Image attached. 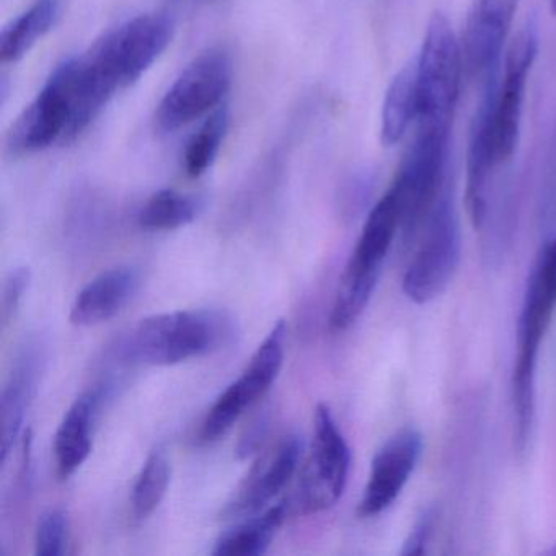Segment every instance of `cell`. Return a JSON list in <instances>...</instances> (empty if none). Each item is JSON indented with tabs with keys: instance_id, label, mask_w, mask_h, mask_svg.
<instances>
[{
	"instance_id": "obj_1",
	"label": "cell",
	"mask_w": 556,
	"mask_h": 556,
	"mask_svg": "<svg viewBox=\"0 0 556 556\" xmlns=\"http://www.w3.org/2000/svg\"><path fill=\"white\" fill-rule=\"evenodd\" d=\"M236 321L217 311L152 315L136 327L128 351L148 366H177L217 353L236 338Z\"/></svg>"
},
{
	"instance_id": "obj_2",
	"label": "cell",
	"mask_w": 556,
	"mask_h": 556,
	"mask_svg": "<svg viewBox=\"0 0 556 556\" xmlns=\"http://www.w3.org/2000/svg\"><path fill=\"white\" fill-rule=\"evenodd\" d=\"M399 232V201L390 188L367 216L363 232L341 275L331 308V330H348L364 314L376 291L390 247Z\"/></svg>"
},
{
	"instance_id": "obj_3",
	"label": "cell",
	"mask_w": 556,
	"mask_h": 556,
	"mask_svg": "<svg viewBox=\"0 0 556 556\" xmlns=\"http://www.w3.org/2000/svg\"><path fill=\"white\" fill-rule=\"evenodd\" d=\"M80 116L76 73L70 60L54 70L34 102L12 125L5 149L14 157H24L73 142L86 131Z\"/></svg>"
},
{
	"instance_id": "obj_4",
	"label": "cell",
	"mask_w": 556,
	"mask_h": 556,
	"mask_svg": "<svg viewBox=\"0 0 556 556\" xmlns=\"http://www.w3.org/2000/svg\"><path fill=\"white\" fill-rule=\"evenodd\" d=\"M448 126L418 123V132L403 159L392 191L399 201L400 236L408 247L434 210L444 184Z\"/></svg>"
},
{
	"instance_id": "obj_5",
	"label": "cell",
	"mask_w": 556,
	"mask_h": 556,
	"mask_svg": "<svg viewBox=\"0 0 556 556\" xmlns=\"http://www.w3.org/2000/svg\"><path fill=\"white\" fill-rule=\"evenodd\" d=\"M172 37L174 22L168 15H138L110 31L86 54L106 86L118 93L151 70Z\"/></svg>"
},
{
	"instance_id": "obj_6",
	"label": "cell",
	"mask_w": 556,
	"mask_h": 556,
	"mask_svg": "<svg viewBox=\"0 0 556 556\" xmlns=\"http://www.w3.org/2000/svg\"><path fill=\"white\" fill-rule=\"evenodd\" d=\"M462 258L460 224L447 193H442L422 227V240L403 276V292L418 305L442 294Z\"/></svg>"
},
{
	"instance_id": "obj_7",
	"label": "cell",
	"mask_w": 556,
	"mask_h": 556,
	"mask_svg": "<svg viewBox=\"0 0 556 556\" xmlns=\"http://www.w3.org/2000/svg\"><path fill=\"white\" fill-rule=\"evenodd\" d=\"M462 51L451 22L435 14L426 30L418 76V123L451 126L462 80Z\"/></svg>"
},
{
	"instance_id": "obj_8",
	"label": "cell",
	"mask_w": 556,
	"mask_h": 556,
	"mask_svg": "<svg viewBox=\"0 0 556 556\" xmlns=\"http://www.w3.org/2000/svg\"><path fill=\"white\" fill-rule=\"evenodd\" d=\"M232 58L223 48L200 54L162 97L155 112L159 131L175 132L219 109L232 87Z\"/></svg>"
},
{
	"instance_id": "obj_9",
	"label": "cell",
	"mask_w": 556,
	"mask_h": 556,
	"mask_svg": "<svg viewBox=\"0 0 556 556\" xmlns=\"http://www.w3.org/2000/svg\"><path fill=\"white\" fill-rule=\"evenodd\" d=\"M351 468V452L333 413L320 403L315 408L314 438L299 484L298 506L304 514L334 506L343 496Z\"/></svg>"
},
{
	"instance_id": "obj_10",
	"label": "cell",
	"mask_w": 556,
	"mask_h": 556,
	"mask_svg": "<svg viewBox=\"0 0 556 556\" xmlns=\"http://www.w3.org/2000/svg\"><path fill=\"white\" fill-rule=\"evenodd\" d=\"M286 333V321L279 320L260 344L242 376L217 396L201 425V442L210 444L227 434L240 416L271 389L285 363Z\"/></svg>"
},
{
	"instance_id": "obj_11",
	"label": "cell",
	"mask_w": 556,
	"mask_h": 556,
	"mask_svg": "<svg viewBox=\"0 0 556 556\" xmlns=\"http://www.w3.org/2000/svg\"><path fill=\"white\" fill-rule=\"evenodd\" d=\"M556 314V237L548 240L536 255L527 281L522 311L517 325V356L513 379L536 380L540 343Z\"/></svg>"
},
{
	"instance_id": "obj_12",
	"label": "cell",
	"mask_w": 556,
	"mask_h": 556,
	"mask_svg": "<svg viewBox=\"0 0 556 556\" xmlns=\"http://www.w3.org/2000/svg\"><path fill=\"white\" fill-rule=\"evenodd\" d=\"M539 40L527 28L517 35L504 60V76L496 92L493 110V148L496 164L510 161L519 142L527 77L535 61Z\"/></svg>"
},
{
	"instance_id": "obj_13",
	"label": "cell",
	"mask_w": 556,
	"mask_h": 556,
	"mask_svg": "<svg viewBox=\"0 0 556 556\" xmlns=\"http://www.w3.org/2000/svg\"><path fill=\"white\" fill-rule=\"evenodd\" d=\"M422 454V435L416 429L395 432L374 455L357 514L374 517L389 509L402 494Z\"/></svg>"
},
{
	"instance_id": "obj_14",
	"label": "cell",
	"mask_w": 556,
	"mask_h": 556,
	"mask_svg": "<svg viewBox=\"0 0 556 556\" xmlns=\"http://www.w3.org/2000/svg\"><path fill=\"white\" fill-rule=\"evenodd\" d=\"M302 448V438L292 434L260 457L240 484L233 500L227 504L224 516L245 517L262 510L294 477L301 462Z\"/></svg>"
},
{
	"instance_id": "obj_15",
	"label": "cell",
	"mask_w": 556,
	"mask_h": 556,
	"mask_svg": "<svg viewBox=\"0 0 556 556\" xmlns=\"http://www.w3.org/2000/svg\"><path fill=\"white\" fill-rule=\"evenodd\" d=\"M494 76L486 79V90H484L480 109L475 115L470 142H468L465 207H467L468 219L475 229H481L486 219L488 177H490L491 168L497 165L493 148V110L497 92Z\"/></svg>"
},
{
	"instance_id": "obj_16",
	"label": "cell",
	"mask_w": 556,
	"mask_h": 556,
	"mask_svg": "<svg viewBox=\"0 0 556 556\" xmlns=\"http://www.w3.org/2000/svg\"><path fill=\"white\" fill-rule=\"evenodd\" d=\"M517 2L519 0H478L464 40V60L471 74L486 79L496 74Z\"/></svg>"
},
{
	"instance_id": "obj_17",
	"label": "cell",
	"mask_w": 556,
	"mask_h": 556,
	"mask_svg": "<svg viewBox=\"0 0 556 556\" xmlns=\"http://www.w3.org/2000/svg\"><path fill=\"white\" fill-rule=\"evenodd\" d=\"M45 354L38 343L22 348L12 367L11 376L2 389L0 413H2V445L0 462H8L24 426L25 413L37 392L38 379L43 370Z\"/></svg>"
},
{
	"instance_id": "obj_18",
	"label": "cell",
	"mask_w": 556,
	"mask_h": 556,
	"mask_svg": "<svg viewBox=\"0 0 556 556\" xmlns=\"http://www.w3.org/2000/svg\"><path fill=\"white\" fill-rule=\"evenodd\" d=\"M141 285L135 268H115L102 273L77 294L71 307V324L92 327L118 315L131 302Z\"/></svg>"
},
{
	"instance_id": "obj_19",
	"label": "cell",
	"mask_w": 556,
	"mask_h": 556,
	"mask_svg": "<svg viewBox=\"0 0 556 556\" xmlns=\"http://www.w3.org/2000/svg\"><path fill=\"white\" fill-rule=\"evenodd\" d=\"M100 393L89 392L76 400L67 409L54 435V460L58 477H73L92 452V431L99 408Z\"/></svg>"
},
{
	"instance_id": "obj_20",
	"label": "cell",
	"mask_w": 556,
	"mask_h": 556,
	"mask_svg": "<svg viewBox=\"0 0 556 556\" xmlns=\"http://www.w3.org/2000/svg\"><path fill=\"white\" fill-rule=\"evenodd\" d=\"M60 0H35L28 11L4 28L0 37L2 63H17L30 53L31 48L53 30L60 21Z\"/></svg>"
},
{
	"instance_id": "obj_21",
	"label": "cell",
	"mask_w": 556,
	"mask_h": 556,
	"mask_svg": "<svg viewBox=\"0 0 556 556\" xmlns=\"http://www.w3.org/2000/svg\"><path fill=\"white\" fill-rule=\"evenodd\" d=\"M418 76L413 63L396 74L387 90L380 123L383 144L395 146L402 141L412 123L418 119Z\"/></svg>"
},
{
	"instance_id": "obj_22",
	"label": "cell",
	"mask_w": 556,
	"mask_h": 556,
	"mask_svg": "<svg viewBox=\"0 0 556 556\" xmlns=\"http://www.w3.org/2000/svg\"><path fill=\"white\" fill-rule=\"evenodd\" d=\"M286 519V504L269 507L262 516L223 533L214 546L216 556H258L268 549Z\"/></svg>"
},
{
	"instance_id": "obj_23",
	"label": "cell",
	"mask_w": 556,
	"mask_h": 556,
	"mask_svg": "<svg viewBox=\"0 0 556 556\" xmlns=\"http://www.w3.org/2000/svg\"><path fill=\"white\" fill-rule=\"evenodd\" d=\"M203 200L193 194L162 190L152 194L138 214V223L146 230H175L193 223L201 211Z\"/></svg>"
},
{
	"instance_id": "obj_24",
	"label": "cell",
	"mask_w": 556,
	"mask_h": 556,
	"mask_svg": "<svg viewBox=\"0 0 556 556\" xmlns=\"http://www.w3.org/2000/svg\"><path fill=\"white\" fill-rule=\"evenodd\" d=\"M230 115L229 110L219 106L214 110L206 119H204L198 132L188 141L184 152V170L190 178H200L206 174L220 149L229 131Z\"/></svg>"
},
{
	"instance_id": "obj_25",
	"label": "cell",
	"mask_w": 556,
	"mask_h": 556,
	"mask_svg": "<svg viewBox=\"0 0 556 556\" xmlns=\"http://www.w3.org/2000/svg\"><path fill=\"white\" fill-rule=\"evenodd\" d=\"M172 467L167 451L155 448L142 465L141 473L132 490V516L142 522L161 506L170 484Z\"/></svg>"
},
{
	"instance_id": "obj_26",
	"label": "cell",
	"mask_w": 556,
	"mask_h": 556,
	"mask_svg": "<svg viewBox=\"0 0 556 556\" xmlns=\"http://www.w3.org/2000/svg\"><path fill=\"white\" fill-rule=\"evenodd\" d=\"M70 539V519L61 509H50L38 520L35 532V553L40 556H60L66 552Z\"/></svg>"
},
{
	"instance_id": "obj_27",
	"label": "cell",
	"mask_w": 556,
	"mask_h": 556,
	"mask_svg": "<svg viewBox=\"0 0 556 556\" xmlns=\"http://www.w3.org/2000/svg\"><path fill=\"white\" fill-rule=\"evenodd\" d=\"M31 273L27 266L12 269L11 275L5 279L4 292H2V328H8L14 321L25 292L30 286Z\"/></svg>"
},
{
	"instance_id": "obj_28",
	"label": "cell",
	"mask_w": 556,
	"mask_h": 556,
	"mask_svg": "<svg viewBox=\"0 0 556 556\" xmlns=\"http://www.w3.org/2000/svg\"><path fill=\"white\" fill-rule=\"evenodd\" d=\"M435 520H438V510L434 507H428L416 520L409 535L406 536L402 555H422L426 552V546H428L429 540L434 533Z\"/></svg>"
},
{
	"instance_id": "obj_29",
	"label": "cell",
	"mask_w": 556,
	"mask_h": 556,
	"mask_svg": "<svg viewBox=\"0 0 556 556\" xmlns=\"http://www.w3.org/2000/svg\"><path fill=\"white\" fill-rule=\"evenodd\" d=\"M266 434V419L260 418L255 425L250 426L247 434L240 439L239 447H237V454H239L240 458L249 457L250 454L258 448V445L262 444L263 438Z\"/></svg>"
},
{
	"instance_id": "obj_30",
	"label": "cell",
	"mask_w": 556,
	"mask_h": 556,
	"mask_svg": "<svg viewBox=\"0 0 556 556\" xmlns=\"http://www.w3.org/2000/svg\"><path fill=\"white\" fill-rule=\"evenodd\" d=\"M549 5H552V12L556 15V0H549Z\"/></svg>"
},
{
	"instance_id": "obj_31",
	"label": "cell",
	"mask_w": 556,
	"mask_h": 556,
	"mask_svg": "<svg viewBox=\"0 0 556 556\" xmlns=\"http://www.w3.org/2000/svg\"><path fill=\"white\" fill-rule=\"evenodd\" d=\"M549 553H552V555H556V546H553V548L549 549Z\"/></svg>"
}]
</instances>
